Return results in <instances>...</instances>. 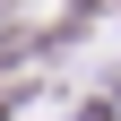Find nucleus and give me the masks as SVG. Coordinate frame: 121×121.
Instances as JSON below:
<instances>
[{
  "instance_id": "1",
  "label": "nucleus",
  "mask_w": 121,
  "mask_h": 121,
  "mask_svg": "<svg viewBox=\"0 0 121 121\" xmlns=\"http://www.w3.org/2000/svg\"><path fill=\"white\" fill-rule=\"evenodd\" d=\"M69 9H78V17H95V9H104V0H69Z\"/></svg>"
}]
</instances>
